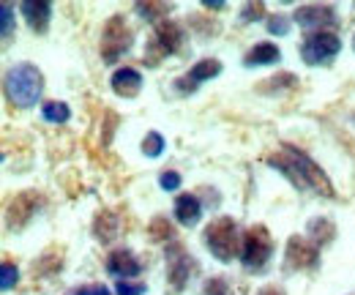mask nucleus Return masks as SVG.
<instances>
[{
    "label": "nucleus",
    "instance_id": "obj_5",
    "mask_svg": "<svg viewBox=\"0 0 355 295\" xmlns=\"http://www.w3.org/2000/svg\"><path fill=\"white\" fill-rule=\"evenodd\" d=\"M270 257H273V241H270L266 227L249 230L243 235V246H241V257H238L241 265L246 271H252V273H263L268 268V262H270Z\"/></svg>",
    "mask_w": 355,
    "mask_h": 295
},
{
    "label": "nucleus",
    "instance_id": "obj_19",
    "mask_svg": "<svg viewBox=\"0 0 355 295\" xmlns=\"http://www.w3.org/2000/svg\"><path fill=\"white\" fill-rule=\"evenodd\" d=\"M222 74V60H216V58H202V60H197L191 69H189V80L194 85H202L208 83V80H214V77H219Z\"/></svg>",
    "mask_w": 355,
    "mask_h": 295
},
{
    "label": "nucleus",
    "instance_id": "obj_31",
    "mask_svg": "<svg viewBox=\"0 0 355 295\" xmlns=\"http://www.w3.org/2000/svg\"><path fill=\"white\" fill-rule=\"evenodd\" d=\"M148 287L139 285V282H118L115 285V295H145Z\"/></svg>",
    "mask_w": 355,
    "mask_h": 295
},
{
    "label": "nucleus",
    "instance_id": "obj_14",
    "mask_svg": "<svg viewBox=\"0 0 355 295\" xmlns=\"http://www.w3.org/2000/svg\"><path fill=\"white\" fill-rule=\"evenodd\" d=\"M110 87H112L118 96L132 99V96H137V93L142 90V71H139V69H134V66H121V69H115V71H112V77H110Z\"/></svg>",
    "mask_w": 355,
    "mask_h": 295
},
{
    "label": "nucleus",
    "instance_id": "obj_1",
    "mask_svg": "<svg viewBox=\"0 0 355 295\" xmlns=\"http://www.w3.org/2000/svg\"><path fill=\"white\" fill-rule=\"evenodd\" d=\"M268 167H273L276 172H282L298 192H311L317 197H325V200H334V183L328 180L325 169L320 167L314 159H311L306 151L295 148V145H282L276 153H270L266 159Z\"/></svg>",
    "mask_w": 355,
    "mask_h": 295
},
{
    "label": "nucleus",
    "instance_id": "obj_3",
    "mask_svg": "<svg viewBox=\"0 0 355 295\" xmlns=\"http://www.w3.org/2000/svg\"><path fill=\"white\" fill-rule=\"evenodd\" d=\"M205 249L214 254L219 262H232L235 257H241V246H243V235L235 224L232 216H219L214 219L205 233H202Z\"/></svg>",
    "mask_w": 355,
    "mask_h": 295
},
{
    "label": "nucleus",
    "instance_id": "obj_22",
    "mask_svg": "<svg viewBox=\"0 0 355 295\" xmlns=\"http://www.w3.org/2000/svg\"><path fill=\"white\" fill-rule=\"evenodd\" d=\"M164 148H167V140H164L162 131H148V134L142 137V153H145L148 159H159V156L164 153Z\"/></svg>",
    "mask_w": 355,
    "mask_h": 295
},
{
    "label": "nucleus",
    "instance_id": "obj_35",
    "mask_svg": "<svg viewBox=\"0 0 355 295\" xmlns=\"http://www.w3.org/2000/svg\"><path fill=\"white\" fill-rule=\"evenodd\" d=\"M93 293V287H74V290H69L66 295H90Z\"/></svg>",
    "mask_w": 355,
    "mask_h": 295
},
{
    "label": "nucleus",
    "instance_id": "obj_15",
    "mask_svg": "<svg viewBox=\"0 0 355 295\" xmlns=\"http://www.w3.org/2000/svg\"><path fill=\"white\" fill-rule=\"evenodd\" d=\"M282 60V49L273 42H257L243 52V66L246 69H257V66H273Z\"/></svg>",
    "mask_w": 355,
    "mask_h": 295
},
{
    "label": "nucleus",
    "instance_id": "obj_4",
    "mask_svg": "<svg viewBox=\"0 0 355 295\" xmlns=\"http://www.w3.org/2000/svg\"><path fill=\"white\" fill-rule=\"evenodd\" d=\"M342 52V39L334 31H314L301 42V60L306 66H328Z\"/></svg>",
    "mask_w": 355,
    "mask_h": 295
},
{
    "label": "nucleus",
    "instance_id": "obj_29",
    "mask_svg": "<svg viewBox=\"0 0 355 295\" xmlns=\"http://www.w3.org/2000/svg\"><path fill=\"white\" fill-rule=\"evenodd\" d=\"M230 285H227V279L222 276H214V279H208L205 285H202V295H230Z\"/></svg>",
    "mask_w": 355,
    "mask_h": 295
},
{
    "label": "nucleus",
    "instance_id": "obj_26",
    "mask_svg": "<svg viewBox=\"0 0 355 295\" xmlns=\"http://www.w3.org/2000/svg\"><path fill=\"white\" fill-rule=\"evenodd\" d=\"M263 17H266V6H263V3H246V6L241 8V14H238L241 25H252V22H260Z\"/></svg>",
    "mask_w": 355,
    "mask_h": 295
},
{
    "label": "nucleus",
    "instance_id": "obj_33",
    "mask_svg": "<svg viewBox=\"0 0 355 295\" xmlns=\"http://www.w3.org/2000/svg\"><path fill=\"white\" fill-rule=\"evenodd\" d=\"M254 295H287L282 287H276V285H268V287H260Z\"/></svg>",
    "mask_w": 355,
    "mask_h": 295
},
{
    "label": "nucleus",
    "instance_id": "obj_7",
    "mask_svg": "<svg viewBox=\"0 0 355 295\" xmlns=\"http://www.w3.org/2000/svg\"><path fill=\"white\" fill-rule=\"evenodd\" d=\"M183 44H186V31H183V25H178L173 19L159 22L156 31H153V39H150V52H153V58H150L148 63H156L159 58L175 55V52H180Z\"/></svg>",
    "mask_w": 355,
    "mask_h": 295
},
{
    "label": "nucleus",
    "instance_id": "obj_30",
    "mask_svg": "<svg viewBox=\"0 0 355 295\" xmlns=\"http://www.w3.org/2000/svg\"><path fill=\"white\" fill-rule=\"evenodd\" d=\"M268 31L273 36H287L290 33V19L284 14H273V17H268Z\"/></svg>",
    "mask_w": 355,
    "mask_h": 295
},
{
    "label": "nucleus",
    "instance_id": "obj_2",
    "mask_svg": "<svg viewBox=\"0 0 355 295\" xmlns=\"http://www.w3.org/2000/svg\"><path fill=\"white\" fill-rule=\"evenodd\" d=\"M3 87L17 110H31L44 93V74L33 63H14L3 77Z\"/></svg>",
    "mask_w": 355,
    "mask_h": 295
},
{
    "label": "nucleus",
    "instance_id": "obj_17",
    "mask_svg": "<svg viewBox=\"0 0 355 295\" xmlns=\"http://www.w3.org/2000/svg\"><path fill=\"white\" fill-rule=\"evenodd\" d=\"M306 235H309V241L317 249H322L336 238V227H334V221L328 216H314L306 224Z\"/></svg>",
    "mask_w": 355,
    "mask_h": 295
},
{
    "label": "nucleus",
    "instance_id": "obj_37",
    "mask_svg": "<svg viewBox=\"0 0 355 295\" xmlns=\"http://www.w3.org/2000/svg\"><path fill=\"white\" fill-rule=\"evenodd\" d=\"M353 49H355V36H353Z\"/></svg>",
    "mask_w": 355,
    "mask_h": 295
},
{
    "label": "nucleus",
    "instance_id": "obj_21",
    "mask_svg": "<svg viewBox=\"0 0 355 295\" xmlns=\"http://www.w3.org/2000/svg\"><path fill=\"white\" fill-rule=\"evenodd\" d=\"M42 118H44L46 124L60 126V124H66L71 118V107L66 101H44L42 104Z\"/></svg>",
    "mask_w": 355,
    "mask_h": 295
},
{
    "label": "nucleus",
    "instance_id": "obj_23",
    "mask_svg": "<svg viewBox=\"0 0 355 295\" xmlns=\"http://www.w3.org/2000/svg\"><path fill=\"white\" fill-rule=\"evenodd\" d=\"M134 11L145 19V22H150V25H159V22H164V17H167V6H159V3H137L134 6Z\"/></svg>",
    "mask_w": 355,
    "mask_h": 295
},
{
    "label": "nucleus",
    "instance_id": "obj_6",
    "mask_svg": "<svg viewBox=\"0 0 355 295\" xmlns=\"http://www.w3.org/2000/svg\"><path fill=\"white\" fill-rule=\"evenodd\" d=\"M132 42L134 33L126 25V19L123 17H110L107 25H104V33H101V60L115 66L132 49Z\"/></svg>",
    "mask_w": 355,
    "mask_h": 295
},
{
    "label": "nucleus",
    "instance_id": "obj_20",
    "mask_svg": "<svg viewBox=\"0 0 355 295\" xmlns=\"http://www.w3.org/2000/svg\"><path fill=\"white\" fill-rule=\"evenodd\" d=\"M293 87H298V77H295V74H290V71H279L276 77H270V80L257 85V90H260V93H266V96H276V93L293 90Z\"/></svg>",
    "mask_w": 355,
    "mask_h": 295
},
{
    "label": "nucleus",
    "instance_id": "obj_27",
    "mask_svg": "<svg viewBox=\"0 0 355 295\" xmlns=\"http://www.w3.org/2000/svg\"><path fill=\"white\" fill-rule=\"evenodd\" d=\"M0 33H3V42L11 39V28H14V6L11 3H3L0 6Z\"/></svg>",
    "mask_w": 355,
    "mask_h": 295
},
{
    "label": "nucleus",
    "instance_id": "obj_10",
    "mask_svg": "<svg viewBox=\"0 0 355 295\" xmlns=\"http://www.w3.org/2000/svg\"><path fill=\"white\" fill-rule=\"evenodd\" d=\"M44 208V197L39 192H22L8 203V213H6V224L8 230H22L31 219H36V213Z\"/></svg>",
    "mask_w": 355,
    "mask_h": 295
},
{
    "label": "nucleus",
    "instance_id": "obj_13",
    "mask_svg": "<svg viewBox=\"0 0 355 295\" xmlns=\"http://www.w3.org/2000/svg\"><path fill=\"white\" fill-rule=\"evenodd\" d=\"M19 14L25 17V22L33 33L44 36L49 31V19H52V3L49 0H25L19 6Z\"/></svg>",
    "mask_w": 355,
    "mask_h": 295
},
{
    "label": "nucleus",
    "instance_id": "obj_28",
    "mask_svg": "<svg viewBox=\"0 0 355 295\" xmlns=\"http://www.w3.org/2000/svg\"><path fill=\"white\" fill-rule=\"evenodd\" d=\"M180 183H183V178H180V172H175V169H164V172L159 175V186H162L164 192H178Z\"/></svg>",
    "mask_w": 355,
    "mask_h": 295
},
{
    "label": "nucleus",
    "instance_id": "obj_16",
    "mask_svg": "<svg viewBox=\"0 0 355 295\" xmlns=\"http://www.w3.org/2000/svg\"><path fill=\"white\" fill-rule=\"evenodd\" d=\"M173 213H175L178 224L194 227V224L202 219V200H200L197 194H178Z\"/></svg>",
    "mask_w": 355,
    "mask_h": 295
},
{
    "label": "nucleus",
    "instance_id": "obj_8",
    "mask_svg": "<svg viewBox=\"0 0 355 295\" xmlns=\"http://www.w3.org/2000/svg\"><path fill=\"white\" fill-rule=\"evenodd\" d=\"M194 271H197V260L186 252L178 241L170 244L167 246V279H170V285H173L175 293H180L189 285V279L194 276Z\"/></svg>",
    "mask_w": 355,
    "mask_h": 295
},
{
    "label": "nucleus",
    "instance_id": "obj_12",
    "mask_svg": "<svg viewBox=\"0 0 355 295\" xmlns=\"http://www.w3.org/2000/svg\"><path fill=\"white\" fill-rule=\"evenodd\" d=\"M142 268H145L142 260L132 249H126V246L112 249V252L107 254V273L115 276L118 282H132L134 276L142 273Z\"/></svg>",
    "mask_w": 355,
    "mask_h": 295
},
{
    "label": "nucleus",
    "instance_id": "obj_36",
    "mask_svg": "<svg viewBox=\"0 0 355 295\" xmlns=\"http://www.w3.org/2000/svg\"><path fill=\"white\" fill-rule=\"evenodd\" d=\"M202 6H205V8H224V3H211V0H205Z\"/></svg>",
    "mask_w": 355,
    "mask_h": 295
},
{
    "label": "nucleus",
    "instance_id": "obj_11",
    "mask_svg": "<svg viewBox=\"0 0 355 295\" xmlns=\"http://www.w3.org/2000/svg\"><path fill=\"white\" fill-rule=\"evenodd\" d=\"M284 262L290 271H314L320 265V249L311 244L309 238H290L287 241V252Z\"/></svg>",
    "mask_w": 355,
    "mask_h": 295
},
{
    "label": "nucleus",
    "instance_id": "obj_9",
    "mask_svg": "<svg viewBox=\"0 0 355 295\" xmlns=\"http://www.w3.org/2000/svg\"><path fill=\"white\" fill-rule=\"evenodd\" d=\"M293 22L301 25V28H309L314 33V31H328V28L339 25V14L328 3H311V6H298L295 8Z\"/></svg>",
    "mask_w": 355,
    "mask_h": 295
},
{
    "label": "nucleus",
    "instance_id": "obj_18",
    "mask_svg": "<svg viewBox=\"0 0 355 295\" xmlns=\"http://www.w3.org/2000/svg\"><path fill=\"white\" fill-rule=\"evenodd\" d=\"M121 233V219L112 211H101L93 221V235L101 241V244H112Z\"/></svg>",
    "mask_w": 355,
    "mask_h": 295
},
{
    "label": "nucleus",
    "instance_id": "obj_24",
    "mask_svg": "<svg viewBox=\"0 0 355 295\" xmlns=\"http://www.w3.org/2000/svg\"><path fill=\"white\" fill-rule=\"evenodd\" d=\"M17 285H19V268L11 260H3V265H0V287H3V293L14 290Z\"/></svg>",
    "mask_w": 355,
    "mask_h": 295
},
{
    "label": "nucleus",
    "instance_id": "obj_32",
    "mask_svg": "<svg viewBox=\"0 0 355 295\" xmlns=\"http://www.w3.org/2000/svg\"><path fill=\"white\" fill-rule=\"evenodd\" d=\"M175 90L186 96V93H194V90H197V85H194L189 77H186V74H183V77H178V80H175Z\"/></svg>",
    "mask_w": 355,
    "mask_h": 295
},
{
    "label": "nucleus",
    "instance_id": "obj_25",
    "mask_svg": "<svg viewBox=\"0 0 355 295\" xmlns=\"http://www.w3.org/2000/svg\"><path fill=\"white\" fill-rule=\"evenodd\" d=\"M150 233H153V238L156 241H162V244H175V233H173V227L167 224V219H162V216H156L153 219V224H150Z\"/></svg>",
    "mask_w": 355,
    "mask_h": 295
},
{
    "label": "nucleus",
    "instance_id": "obj_34",
    "mask_svg": "<svg viewBox=\"0 0 355 295\" xmlns=\"http://www.w3.org/2000/svg\"><path fill=\"white\" fill-rule=\"evenodd\" d=\"M90 295H112L110 287H104V285H93V293Z\"/></svg>",
    "mask_w": 355,
    "mask_h": 295
}]
</instances>
